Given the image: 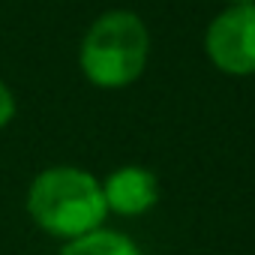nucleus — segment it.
<instances>
[{
	"instance_id": "f257e3e1",
	"label": "nucleus",
	"mask_w": 255,
	"mask_h": 255,
	"mask_svg": "<svg viewBox=\"0 0 255 255\" xmlns=\"http://www.w3.org/2000/svg\"><path fill=\"white\" fill-rule=\"evenodd\" d=\"M27 213L51 237L78 240L105 228V195L102 183L75 165H51L39 171L27 189Z\"/></svg>"
},
{
	"instance_id": "f03ea898",
	"label": "nucleus",
	"mask_w": 255,
	"mask_h": 255,
	"mask_svg": "<svg viewBox=\"0 0 255 255\" xmlns=\"http://www.w3.org/2000/svg\"><path fill=\"white\" fill-rule=\"evenodd\" d=\"M150 54V33L135 12L114 9L99 15L81 42V72L90 84L117 90L132 84Z\"/></svg>"
},
{
	"instance_id": "7ed1b4c3",
	"label": "nucleus",
	"mask_w": 255,
	"mask_h": 255,
	"mask_svg": "<svg viewBox=\"0 0 255 255\" xmlns=\"http://www.w3.org/2000/svg\"><path fill=\"white\" fill-rule=\"evenodd\" d=\"M207 57L216 69L228 75H252L255 72V3L228 6L219 12L204 36Z\"/></svg>"
},
{
	"instance_id": "20e7f679",
	"label": "nucleus",
	"mask_w": 255,
	"mask_h": 255,
	"mask_svg": "<svg viewBox=\"0 0 255 255\" xmlns=\"http://www.w3.org/2000/svg\"><path fill=\"white\" fill-rule=\"evenodd\" d=\"M102 195L108 213L141 216L159 201V180L144 165H120L102 180Z\"/></svg>"
},
{
	"instance_id": "39448f33",
	"label": "nucleus",
	"mask_w": 255,
	"mask_h": 255,
	"mask_svg": "<svg viewBox=\"0 0 255 255\" xmlns=\"http://www.w3.org/2000/svg\"><path fill=\"white\" fill-rule=\"evenodd\" d=\"M60 255H144V249L129 234L114 231V228H99L93 234L63 243Z\"/></svg>"
},
{
	"instance_id": "423d86ee",
	"label": "nucleus",
	"mask_w": 255,
	"mask_h": 255,
	"mask_svg": "<svg viewBox=\"0 0 255 255\" xmlns=\"http://www.w3.org/2000/svg\"><path fill=\"white\" fill-rule=\"evenodd\" d=\"M12 117H15V96L3 81H0V129H3Z\"/></svg>"
},
{
	"instance_id": "0eeeda50",
	"label": "nucleus",
	"mask_w": 255,
	"mask_h": 255,
	"mask_svg": "<svg viewBox=\"0 0 255 255\" xmlns=\"http://www.w3.org/2000/svg\"><path fill=\"white\" fill-rule=\"evenodd\" d=\"M231 6H249V3H255V0H228Z\"/></svg>"
}]
</instances>
